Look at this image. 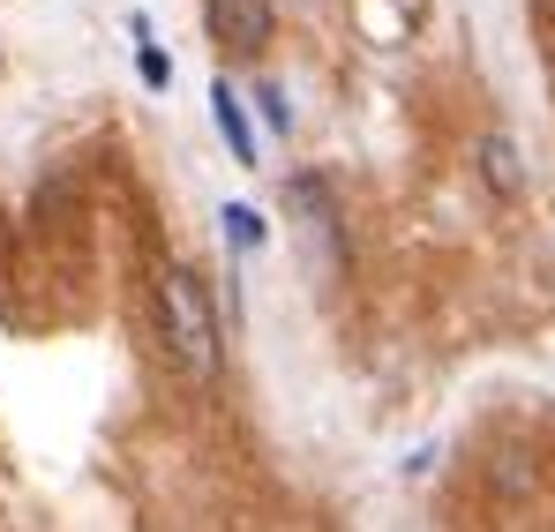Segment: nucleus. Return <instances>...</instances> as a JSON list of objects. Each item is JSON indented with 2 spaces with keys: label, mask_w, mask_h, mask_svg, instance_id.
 Instances as JSON below:
<instances>
[{
  "label": "nucleus",
  "mask_w": 555,
  "mask_h": 532,
  "mask_svg": "<svg viewBox=\"0 0 555 532\" xmlns=\"http://www.w3.org/2000/svg\"><path fill=\"white\" fill-rule=\"evenodd\" d=\"M158 338L181 375L210 382L218 375V308H210V285L195 270H166L158 277Z\"/></svg>",
  "instance_id": "1"
},
{
  "label": "nucleus",
  "mask_w": 555,
  "mask_h": 532,
  "mask_svg": "<svg viewBox=\"0 0 555 532\" xmlns=\"http://www.w3.org/2000/svg\"><path fill=\"white\" fill-rule=\"evenodd\" d=\"M210 38L225 53H256L271 38V0H210Z\"/></svg>",
  "instance_id": "2"
},
{
  "label": "nucleus",
  "mask_w": 555,
  "mask_h": 532,
  "mask_svg": "<svg viewBox=\"0 0 555 532\" xmlns=\"http://www.w3.org/2000/svg\"><path fill=\"white\" fill-rule=\"evenodd\" d=\"M210 113H218V135L233 143V158H241V166H256V128H248V113H241V90H233V83H210Z\"/></svg>",
  "instance_id": "3"
},
{
  "label": "nucleus",
  "mask_w": 555,
  "mask_h": 532,
  "mask_svg": "<svg viewBox=\"0 0 555 532\" xmlns=\"http://www.w3.org/2000/svg\"><path fill=\"white\" fill-rule=\"evenodd\" d=\"M480 180H488L503 203L526 187V166H518V143H511V135H488V143H480Z\"/></svg>",
  "instance_id": "4"
},
{
  "label": "nucleus",
  "mask_w": 555,
  "mask_h": 532,
  "mask_svg": "<svg viewBox=\"0 0 555 532\" xmlns=\"http://www.w3.org/2000/svg\"><path fill=\"white\" fill-rule=\"evenodd\" d=\"M128 30H135V68H143V83H151V90H166V83H173V61H166V53L151 46V23L135 15Z\"/></svg>",
  "instance_id": "5"
},
{
  "label": "nucleus",
  "mask_w": 555,
  "mask_h": 532,
  "mask_svg": "<svg viewBox=\"0 0 555 532\" xmlns=\"http://www.w3.org/2000/svg\"><path fill=\"white\" fill-rule=\"evenodd\" d=\"M225 241H233V248L248 256V248H263V241H271V225H263V218H256L248 203H225Z\"/></svg>",
  "instance_id": "6"
},
{
  "label": "nucleus",
  "mask_w": 555,
  "mask_h": 532,
  "mask_svg": "<svg viewBox=\"0 0 555 532\" xmlns=\"http://www.w3.org/2000/svg\"><path fill=\"white\" fill-rule=\"evenodd\" d=\"M263 120H271L278 135L293 128V105H285V90H278V83H263Z\"/></svg>",
  "instance_id": "7"
}]
</instances>
